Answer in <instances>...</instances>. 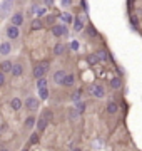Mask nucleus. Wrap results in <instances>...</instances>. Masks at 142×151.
Instances as JSON below:
<instances>
[{"label":"nucleus","instance_id":"nucleus-16","mask_svg":"<svg viewBox=\"0 0 142 151\" xmlns=\"http://www.w3.org/2000/svg\"><path fill=\"white\" fill-rule=\"evenodd\" d=\"M10 74L14 76V77H20V76L24 74V66H22V64H14V69H12Z\"/></svg>","mask_w":142,"mask_h":151},{"label":"nucleus","instance_id":"nucleus-4","mask_svg":"<svg viewBox=\"0 0 142 151\" xmlns=\"http://www.w3.org/2000/svg\"><path fill=\"white\" fill-rule=\"evenodd\" d=\"M12 8H14V0H3V2H2V5H0L2 17L5 19V17H8L10 14H14V12H12Z\"/></svg>","mask_w":142,"mask_h":151},{"label":"nucleus","instance_id":"nucleus-28","mask_svg":"<svg viewBox=\"0 0 142 151\" xmlns=\"http://www.w3.org/2000/svg\"><path fill=\"white\" fill-rule=\"evenodd\" d=\"M75 109L79 111V113H84V111H85V103H84V101H79V103H75Z\"/></svg>","mask_w":142,"mask_h":151},{"label":"nucleus","instance_id":"nucleus-34","mask_svg":"<svg viewBox=\"0 0 142 151\" xmlns=\"http://www.w3.org/2000/svg\"><path fill=\"white\" fill-rule=\"evenodd\" d=\"M89 34H90V35H95V34H97V32H95V29L89 27Z\"/></svg>","mask_w":142,"mask_h":151},{"label":"nucleus","instance_id":"nucleus-12","mask_svg":"<svg viewBox=\"0 0 142 151\" xmlns=\"http://www.w3.org/2000/svg\"><path fill=\"white\" fill-rule=\"evenodd\" d=\"M0 69H2V72H12V69H14V62H10L8 59H5V61H2V64H0Z\"/></svg>","mask_w":142,"mask_h":151},{"label":"nucleus","instance_id":"nucleus-7","mask_svg":"<svg viewBox=\"0 0 142 151\" xmlns=\"http://www.w3.org/2000/svg\"><path fill=\"white\" fill-rule=\"evenodd\" d=\"M10 24L20 27L22 24H24V12H14V14L10 15Z\"/></svg>","mask_w":142,"mask_h":151},{"label":"nucleus","instance_id":"nucleus-3","mask_svg":"<svg viewBox=\"0 0 142 151\" xmlns=\"http://www.w3.org/2000/svg\"><path fill=\"white\" fill-rule=\"evenodd\" d=\"M5 35H7L8 41H17L19 39V35H20V29L14 25V24H10L7 29H5Z\"/></svg>","mask_w":142,"mask_h":151},{"label":"nucleus","instance_id":"nucleus-24","mask_svg":"<svg viewBox=\"0 0 142 151\" xmlns=\"http://www.w3.org/2000/svg\"><path fill=\"white\" fill-rule=\"evenodd\" d=\"M82 99V89H77L75 92H72V101L74 103H79Z\"/></svg>","mask_w":142,"mask_h":151},{"label":"nucleus","instance_id":"nucleus-37","mask_svg":"<svg viewBox=\"0 0 142 151\" xmlns=\"http://www.w3.org/2000/svg\"><path fill=\"white\" fill-rule=\"evenodd\" d=\"M72 151H82V150H80V148H74Z\"/></svg>","mask_w":142,"mask_h":151},{"label":"nucleus","instance_id":"nucleus-26","mask_svg":"<svg viewBox=\"0 0 142 151\" xmlns=\"http://www.w3.org/2000/svg\"><path fill=\"white\" fill-rule=\"evenodd\" d=\"M39 139H40V134H39V133H32V134H30V144H37Z\"/></svg>","mask_w":142,"mask_h":151},{"label":"nucleus","instance_id":"nucleus-6","mask_svg":"<svg viewBox=\"0 0 142 151\" xmlns=\"http://www.w3.org/2000/svg\"><path fill=\"white\" fill-rule=\"evenodd\" d=\"M24 106H25L28 111H37V109H39V106H40V103H39V99H37V97L30 96V97H27V99L24 101Z\"/></svg>","mask_w":142,"mask_h":151},{"label":"nucleus","instance_id":"nucleus-9","mask_svg":"<svg viewBox=\"0 0 142 151\" xmlns=\"http://www.w3.org/2000/svg\"><path fill=\"white\" fill-rule=\"evenodd\" d=\"M72 25H74V30H75V32H80V30H84V29H85V24H84V20H82L80 15H77V17H75V20H74V24H72Z\"/></svg>","mask_w":142,"mask_h":151},{"label":"nucleus","instance_id":"nucleus-30","mask_svg":"<svg viewBox=\"0 0 142 151\" xmlns=\"http://www.w3.org/2000/svg\"><path fill=\"white\" fill-rule=\"evenodd\" d=\"M89 62H99V57H97V54H94V55H90V57H89Z\"/></svg>","mask_w":142,"mask_h":151},{"label":"nucleus","instance_id":"nucleus-39","mask_svg":"<svg viewBox=\"0 0 142 151\" xmlns=\"http://www.w3.org/2000/svg\"><path fill=\"white\" fill-rule=\"evenodd\" d=\"M22 151H28V148H27V146H25V148H24V150H22Z\"/></svg>","mask_w":142,"mask_h":151},{"label":"nucleus","instance_id":"nucleus-32","mask_svg":"<svg viewBox=\"0 0 142 151\" xmlns=\"http://www.w3.org/2000/svg\"><path fill=\"white\" fill-rule=\"evenodd\" d=\"M54 20H55L54 15H48V17H47V24H52V25H54Z\"/></svg>","mask_w":142,"mask_h":151},{"label":"nucleus","instance_id":"nucleus-27","mask_svg":"<svg viewBox=\"0 0 142 151\" xmlns=\"http://www.w3.org/2000/svg\"><path fill=\"white\" fill-rule=\"evenodd\" d=\"M42 87H47V79L45 77L37 79V89H42Z\"/></svg>","mask_w":142,"mask_h":151},{"label":"nucleus","instance_id":"nucleus-25","mask_svg":"<svg viewBox=\"0 0 142 151\" xmlns=\"http://www.w3.org/2000/svg\"><path fill=\"white\" fill-rule=\"evenodd\" d=\"M39 94H40L42 101H45V99H48V94H50V92H48L47 87H42V89H39Z\"/></svg>","mask_w":142,"mask_h":151},{"label":"nucleus","instance_id":"nucleus-17","mask_svg":"<svg viewBox=\"0 0 142 151\" xmlns=\"http://www.w3.org/2000/svg\"><path fill=\"white\" fill-rule=\"evenodd\" d=\"M47 124H48V119H47V117H44V116L39 117V119H37V129L42 133V131L47 128Z\"/></svg>","mask_w":142,"mask_h":151},{"label":"nucleus","instance_id":"nucleus-35","mask_svg":"<svg viewBox=\"0 0 142 151\" xmlns=\"http://www.w3.org/2000/svg\"><path fill=\"white\" fill-rule=\"evenodd\" d=\"M72 49H79V44H77V42H72Z\"/></svg>","mask_w":142,"mask_h":151},{"label":"nucleus","instance_id":"nucleus-11","mask_svg":"<svg viewBox=\"0 0 142 151\" xmlns=\"http://www.w3.org/2000/svg\"><path fill=\"white\" fill-rule=\"evenodd\" d=\"M65 76H67V72H65V71H57V72H54V82L55 84H64Z\"/></svg>","mask_w":142,"mask_h":151},{"label":"nucleus","instance_id":"nucleus-19","mask_svg":"<svg viewBox=\"0 0 142 151\" xmlns=\"http://www.w3.org/2000/svg\"><path fill=\"white\" fill-rule=\"evenodd\" d=\"M74 84H75V76L74 74H67L65 76V79H64V84H62V86L70 87V86H74Z\"/></svg>","mask_w":142,"mask_h":151},{"label":"nucleus","instance_id":"nucleus-22","mask_svg":"<svg viewBox=\"0 0 142 151\" xmlns=\"http://www.w3.org/2000/svg\"><path fill=\"white\" fill-rule=\"evenodd\" d=\"M60 19L65 24H74V20H75V17H72V14H69V12H64V14L60 15Z\"/></svg>","mask_w":142,"mask_h":151},{"label":"nucleus","instance_id":"nucleus-31","mask_svg":"<svg viewBox=\"0 0 142 151\" xmlns=\"http://www.w3.org/2000/svg\"><path fill=\"white\" fill-rule=\"evenodd\" d=\"M3 84H5V72L0 74V86H3Z\"/></svg>","mask_w":142,"mask_h":151},{"label":"nucleus","instance_id":"nucleus-38","mask_svg":"<svg viewBox=\"0 0 142 151\" xmlns=\"http://www.w3.org/2000/svg\"><path fill=\"white\" fill-rule=\"evenodd\" d=\"M0 151H8V150H7V148H2V150H0Z\"/></svg>","mask_w":142,"mask_h":151},{"label":"nucleus","instance_id":"nucleus-2","mask_svg":"<svg viewBox=\"0 0 142 151\" xmlns=\"http://www.w3.org/2000/svg\"><path fill=\"white\" fill-rule=\"evenodd\" d=\"M47 71H48V62H40L34 67V77L35 79H42Z\"/></svg>","mask_w":142,"mask_h":151},{"label":"nucleus","instance_id":"nucleus-13","mask_svg":"<svg viewBox=\"0 0 142 151\" xmlns=\"http://www.w3.org/2000/svg\"><path fill=\"white\" fill-rule=\"evenodd\" d=\"M65 50H67V45L62 44V42H57V44L54 45V55H62Z\"/></svg>","mask_w":142,"mask_h":151},{"label":"nucleus","instance_id":"nucleus-15","mask_svg":"<svg viewBox=\"0 0 142 151\" xmlns=\"http://www.w3.org/2000/svg\"><path fill=\"white\" fill-rule=\"evenodd\" d=\"M30 27H32V30H40V29H44V20L37 17V19L30 22Z\"/></svg>","mask_w":142,"mask_h":151},{"label":"nucleus","instance_id":"nucleus-18","mask_svg":"<svg viewBox=\"0 0 142 151\" xmlns=\"http://www.w3.org/2000/svg\"><path fill=\"white\" fill-rule=\"evenodd\" d=\"M24 126H25L27 129H32L34 126H37V119H35L34 116H28L27 119H25V123H24Z\"/></svg>","mask_w":142,"mask_h":151},{"label":"nucleus","instance_id":"nucleus-36","mask_svg":"<svg viewBox=\"0 0 142 151\" xmlns=\"http://www.w3.org/2000/svg\"><path fill=\"white\" fill-rule=\"evenodd\" d=\"M45 2H47V3H54V0H45Z\"/></svg>","mask_w":142,"mask_h":151},{"label":"nucleus","instance_id":"nucleus-5","mask_svg":"<svg viewBox=\"0 0 142 151\" xmlns=\"http://www.w3.org/2000/svg\"><path fill=\"white\" fill-rule=\"evenodd\" d=\"M89 92H90V96H95L97 99H102V97L105 96V89H104V86H100V84L90 86V87H89Z\"/></svg>","mask_w":142,"mask_h":151},{"label":"nucleus","instance_id":"nucleus-33","mask_svg":"<svg viewBox=\"0 0 142 151\" xmlns=\"http://www.w3.org/2000/svg\"><path fill=\"white\" fill-rule=\"evenodd\" d=\"M44 117L50 119V117H52V113H50V111H45V113H44Z\"/></svg>","mask_w":142,"mask_h":151},{"label":"nucleus","instance_id":"nucleus-20","mask_svg":"<svg viewBox=\"0 0 142 151\" xmlns=\"http://www.w3.org/2000/svg\"><path fill=\"white\" fill-rule=\"evenodd\" d=\"M110 87H112V89H121L122 87V81H121V77H112V79H110Z\"/></svg>","mask_w":142,"mask_h":151},{"label":"nucleus","instance_id":"nucleus-1","mask_svg":"<svg viewBox=\"0 0 142 151\" xmlns=\"http://www.w3.org/2000/svg\"><path fill=\"white\" fill-rule=\"evenodd\" d=\"M52 35L54 37H65L69 35V29L65 24H55L52 25Z\"/></svg>","mask_w":142,"mask_h":151},{"label":"nucleus","instance_id":"nucleus-14","mask_svg":"<svg viewBox=\"0 0 142 151\" xmlns=\"http://www.w3.org/2000/svg\"><path fill=\"white\" fill-rule=\"evenodd\" d=\"M22 106H24V103H22V99H19V97H14V99L10 101V108L14 111H20Z\"/></svg>","mask_w":142,"mask_h":151},{"label":"nucleus","instance_id":"nucleus-29","mask_svg":"<svg viewBox=\"0 0 142 151\" xmlns=\"http://www.w3.org/2000/svg\"><path fill=\"white\" fill-rule=\"evenodd\" d=\"M60 3H62V7H70L72 5V0H62Z\"/></svg>","mask_w":142,"mask_h":151},{"label":"nucleus","instance_id":"nucleus-21","mask_svg":"<svg viewBox=\"0 0 142 151\" xmlns=\"http://www.w3.org/2000/svg\"><path fill=\"white\" fill-rule=\"evenodd\" d=\"M34 12H35V15H37L39 19H42V17H45V14H47V8L45 7H37V5H35Z\"/></svg>","mask_w":142,"mask_h":151},{"label":"nucleus","instance_id":"nucleus-40","mask_svg":"<svg viewBox=\"0 0 142 151\" xmlns=\"http://www.w3.org/2000/svg\"><path fill=\"white\" fill-rule=\"evenodd\" d=\"M17 2H24V0H17Z\"/></svg>","mask_w":142,"mask_h":151},{"label":"nucleus","instance_id":"nucleus-8","mask_svg":"<svg viewBox=\"0 0 142 151\" xmlns=\"http://www.w3.org/2000/svg\"><path fill=\"white\" fill-rule=\"evenodd\" d=\"M10 52H12V45H10V42H8V41H3L2 44H0V54L3 55V57H7Z\"/></svg>","mask_w":142,"mask_h":151},{"label":"nucleus","instance_id":"nucleus-23","mask_svg":"<svg viewBox=\"0 0 142 151\" xmlns=\"http://www.w3.org/2000/svg\"><path fill=\"white\" fill-rule=\"evenodd\" d=\"M95 54H97V57H99V61H102V62H107V61H109V54L105 52V50H104V49L97 50Z\"/></svg>","mask_w":142,"mask_h":151},{"label":"nucleus","instance_id":"nucleus-10","mask_svg":"<svg viewBox=\"0 0 142 151\" xmlns=\"http://www.w3.org/2000/svg\"><path fill=\"white\" fill-rule=\"evenodd\" d=\"M105 111H107V114H117V111H119V104L115 103V101H109L107 106H105Z\"/></svg>","mask_w":142,"mask_h":151}]
</instances>
